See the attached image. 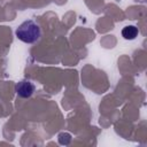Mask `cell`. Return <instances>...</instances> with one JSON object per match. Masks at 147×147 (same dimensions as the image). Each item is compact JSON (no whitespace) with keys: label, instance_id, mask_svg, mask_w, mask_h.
Segmentation results:
<instances>
[{"label":"cell","instance_id":"6da1fadb","mask_svg":"<svg viewBox=\"0 0 147 147\" xmlns=\"http://www.w3.org/2000/svg\"><path fill=\"white\" fill-rule=\"evenodd\" d=\"M16 37L25 44H34L41 38V28L33 20L22 22L15 30Z\"/></svg>","mask_w":147,"mask_h":147},{"label":"cell","instance_id":"7a4b0ae2","mask_svg":"<svg viewBox=\"0 0 147 147\" xmlns=\"http://www.w3.org/2000/svg\"><path fill=\"white\" fill-rule=\"evenodd\" d=\"M36 91V86L34 84L31 82V80H28V79H23V80H20L18 83H16L15 85V92L16 94L22 98V99H28L30 98Z\"/></svg>","mask_w":147,"mask_h":147},{"label":"cell","instance_id":"277c9868","mask_svg":"<svg viewBox=\"0 0 147 147\" xmlns=\"http://www.w3.org/2000/svg\"><path fill=\"white\" fill-rule=\"evenodd\" d=\"M70 141H71V136L69 133L62 132V133L59 134V142L61 145H68Z\"/></svg>","mask_w":147,"mask_h":147},{"label":"cell","instance_id":"3957f363","mask_svg":"<svg viewBox=\"0 0 147 147\" xmlns=\"http://www.w3.org/2000/svg\"><path fill=\"white\" fill-rule=\"evenodd\" d=\"M138 33H139V30L134 25H126L122 30V36L126 40H133V39H136L137 36H138Z\"/></svg>","mask_w":147,"mask_h":147}]
</instances>
